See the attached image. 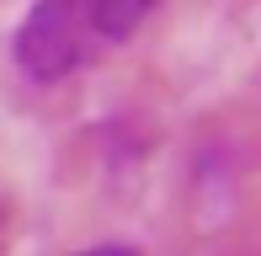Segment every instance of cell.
Returning <instances> with one entry per match:
<instances>
[{"label": "cell", "mask_w": 261, "mask_h": 256, "mask_svg": "<svg viewBox=\"0 0 261 256\" xmlns=\"http://www.w3.org/2000/svg\"><path fill=\"white\" fill-rule=\"evenodd\" d=\"M160 0H32L16 21L11 59L32 86H59L123 48Z\"/></svg>", "instance_id": "cell-1"}, {"label": "cell", "mask_w": 261, "mask_h": 256, "mask_svg": "<svg viewBox=\"0 0 261 256\" xmlns=\"http://www.w3.org/2000/svg\"><path fill=\"white\" fill-rule=\"evenodd\" d=\"M80 256H134L128 246H96V251H80Z\"/></svg>", "instance_id": "cell-2"}]
</instances>
